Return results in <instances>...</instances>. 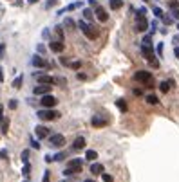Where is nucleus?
Returning a JSON list of instances; mask_svg holds the SVG:
<instances>
[{"label": "nucleus", "mask_w": 179, "mask_h": 182, "mask_svg": "<svg viewBox=\"0 0 179 182\" xmlns=\"http://www.w3.org/2000/svg\"><path fill=\"white\" fill-rule=\"evenodd\" d=\"M78 27H80V31L83 32V35H85L89 40H96V38L100 36L98 27H96V25H92V24H87L85 20H80V22H78Z\"/></svg>", "instance_id": "1"}, {"label": "nucleus", "mask_w": 179, "mask_h": 182, "mask_svg": "<svg viewBox=\"0 0 179 182\" xmlns=\"http://www.w3.org/2000/svg\"><path fill=\"white\" fill-rule=\"evenodd\" d=\"M134 79L136 81H139L143 85H147L152 89V81H154V76H152V72H148V70H137L134 74Z\"/></svg>", "instance_id": "2"}, {"label": "nucleus", "mask_w": 179, "mask_h": 182, "mask_svg": "<svg viewBox=\"0 0 179 182\" xmlns=\"http://www.w3.org/2000/svg\"><path fill=\"white\" fill-rule=\"evenodd\" d=\"M81 168H83V160L81 159H72L71 162H69L67 170H64V175L65 177H71V175H74V173H80Z\"/></svg>", "instance_id": "3"}, {"label": "nucleus", "mask_w": 179, "mask_h": 182, "mask_svg": "<svg viewBox=\"0 0 179 182\" xmlns=\"http://www.w3.org/2000/svg\"><path fill=\"white\" fill-rule=\"evenodd\" d=\"M36 116L42 119V121H54V119L60 117V112L53 110V108H42V110L36 112Z\"/></svg>", "instance_id": "4"}, {"label": "nucleus", "mask_w": 179, "mask_h": 182, "mask_svg": "<svg viewBox=\"0 0 179 182\" xmlns=\"http://www.w3.org/2000/svg\"><path fill=\"white\" fill-rule=\"evenodd\" d=\"M134 29L137 32H145L148 29V22H147V18L143 13H136V25H134Z\"/></svg>", "instance_id": "5"}, {"label": "nucleus", "mask_w": 179, "mask_h": 182, "mask_svg": "<svg viewBox=\"0 0 179 182\" xmlns=\"http://www.w3.org/2000/svg\"><path fill=\"white\" fill-rule=\"evenodd\" d=\"M40 105L44 106V108H54V106L58 105V99L51 96V94H45V96H42V99H40Z\"/></svg>", "instance_id": "6"}, {"label": "nucleus", "mask_w": 179, "mask_h": 182, "mask_svg": "<svg viewBox=\"0 0 179 182\" xmlns=\"http://www.w3.org/2000/svg\"><path fill=\"white\" fill-rule=\"evenodd\" d=\"M65 144V137L61 135V133H56V135H51L49 137V146L53 148H61Z\"/></svg>", "instance_id": "7"}, {"label": "nucleus", "mask_w": 179, "mask_h": 182, "mask_svg": "<svg viewBox=\"0 0 179 182\" xmlns=\"http://www.w3.org/2000/svg\"><path fill=\"white\" fill-rule=\"evenodd\" d=\"M31 65L36 67V69H45V67H49V65H47V62H45V58L42 54H34L31 58Z\"/></svg>", "instance_id": "8"}, {"label": "nucleus", "mask_w": 179, "mask_h": 182, "mask_svg": "<svg viewBox=\"0 0 179 182\" xmlns=\"http://www.w3.org/2000/svg\"><path fill=\"white\" fill-rule=\"evenodd\" d=\"M141 54L145 56L147 62H150V60H154V58H156L154 51H152V45H145V43H141Z\"/></svg>", "instance_id": "9"}, {"label": "nucleus", "mask_w": 179, "mask_h": 182, "mask_svg": "<svg viewBox=\"0 0 179 182\" xmlns=\"http://www.w3.org/2000/svg\"><path fill=\"white\" fill-rule=\"evenodd\" d=\"M51 90H53V87L51 85H44V83H40L38 87H34V94L36 96H45V94H51Z\"/></svg>", "instance_id": "10"}, {"label": "nucleus", "mask_w": 179, "mask_h": 182, "mask_svg": "<svg viewBox=\"0 0 179 182\" xmlns=\"http://www.w3.org/2000/svg\"><path fill=\"white\" fill-rule=\"evenodd\" d=\"M38 79V83H44V85H54V78L51 76H47V74H42V72H36L34 74Z\"/></svg>", "instance_id": "11"}, {"label": "nucleus", "mask_w": 179, "mask_h": 182, "mask_svg": "<svg viewBox=\"0 0 179 182\" xmlns=\"http://www.w3.org/2000/svg\"><path fill=\"white\" fill-rule=\"evenodd\" d=\"M94 15H96V18L100 20V22H107L109 20V13L101 7V5H96V11H94Z\"/></svg>", "instance_id": "12"}, {"label": "nucleus", "mask_w": 179, "mask_h": 182, "mask_svg": "<svg viewBox=\"0 0 179 182\" xmlns=\"http://www.w3.org/2000/svg\"><path fill=\"white\" fill-rule=\"evenodd\" d=\"M91 123H92V126H94V128H101V126H107V124H109V119L101 117V116H94Z\"/></svg>", "instance_id": "13"}, {"label": "nucleus", "mask_w": 179, "mask_h": 182, "mask_svg": "<svg viewBox=\"0 0 179 182\" xmlns=\"http://www.w3.org/2000/svg\"><path fill=\"white\" fill-rule=\"evenodd\" d=\"M34 130H36V137H38V139H45L47 135H49V128L44 126V124H38Z\"/></svg>", "instance_id": "14"}, {"label": "nucleus", "mask_w": 179, "mask_h": 182, "mask_svg": "<svg viewBox=\"0 0 179 182\" xmlns=\"http://www.w3.org/2000/svg\"><path fill=\"white\" fill-rule=\"evenodd\" d=\"M49 49L53 52H61V51L65 49V45H64V42H60V40H54V42L49 43Z\"/></svg>", "instance_id": "15"}, {"label": "nucleus", "mask_w": 179, "mask_h": 182, "mask_svg": "<svg viewBox=\"0 0 179 182\" xmlns=\"http://www.w3.org/2000/svg\"><path fill=\"white\" fill-rule=\"evenodd\" d=\"M103 171H105L103 164H100V162H92V164H91V173H94V175H101Z\"/></svg>", "instance_id": "16"}, {"label": "nucleus", "mask_w": 179, "mask_h": 182, "mask_svg": "<svg viewBox=\"0 0 179 182\" xmlns=\"http://www.w3.org/2000/svg\"><path fill=\"white\" fill-rule=\"evenodd\" d=\"M85 148V139L83 137H76L72 143V150H83Z\"/></svg>", "instance_id": "17"}, {"label": "nucleus", "mask_w": 179, "mask_h": 182, "mask_svg": "<svg viewBox=\"0 0 179 182\" xmlns=\"http://www.w3.org/2000/svg\"><path fill=\"white\" fill-rule=\"evenodd\" d=\"M80 5H81V2H76V4H69L67 7H64V9H60V11H58V15H64V13H67V11H74L76 7H80Z\"/></svg>", "instance_id": "18"}, {"label": "nucleus", "mask_w": 179, "mask_h": 182, "mask_svg": "<svg viewBox=\"0 0 179 182\" xmlns=\"http://www.w3.org/2000/svg\"><path fill=\"white\" fill-rule=\"evenodd\" d=\"M109 5H111V9L118 11V9L123 7V0H109Z\"/></svg>", "instance_id": "19"}, {"label": "nucleus", "mask_w": 179, "mask_h": 182, "mask_svg": "<svg viewBox=\"0 0 179 182\" xmlns=\"http://www.w3.org/2000/svg\"><path fill=\"white\" fill-rule=\"evenodd\" d=\"M85 159H87V160H96V159H98V153H96L94 150H87Z\"/></svg>", "instance_id": "20"}, {"label": "nucleus", "mask_w": 179, "mask_h": 182, "mask_svg": "<svg viewBox=\"0 0 179 182\" xmlns=\"http://www.w3.org/2000/svg\"><path fill=\"white\" fill-rule=\"evenodd\" d=\"M22 83H24L22 76H16L15 79H13V87H15V89H22Z\"/></svg>", "instance_id": "21"}, {"label": "nucleus", "mask_w": 179, "mask_h": 182, "mask_svg": "<svg viewBox=\"0 0 179 182\" xmlns=\"http://www.w3.org/2000/svg\"><path fill=\"white\" fill-rule=\"evenodd\" d=\"M159 90H161L163 94H167V92L170 90V81H161V83H159Z\"/></svg>", "instance_id": "22"}, {"label": "nucleus", "mask_w": 179, "mask_h": 182, "mask_svg": "<svg viewBox=\"0 0 179 182\" xmlns=\"http://www.w3.org/2000/svg\"><path fill=\"white\" fill-rule=\"evenodd\" d=\"M22 175H24V177H29V175H31V164H29V162H24Z\"/></svg>", "instance_id": "23"}, {"label": "nucleus", "mask_w": 179, "mask_h": 182, "mask_svg": "<svg viewBox=\"0 0 179 182\" xmlns=\"http://www.w3.org/2000/svg\"><path fill=\"white\" fill-rule=\"evenodd\" d=\"M116 106H118L121 112H127V103H125V99H118V101H116Z\"/></svg>", "instance_id": "24"}, {"label": "nucleus", "mask_w": 179, "mask_h": 182, "mask_svg": "<svg viewBox=\"0 0 179 182\" xmlns=\"http://www.w3.org/2000/svg\"><path fill=\"white\" fill-rule=\"evenodd\" d=\"M147 103L148 105H157V103H159V99H157L154 94H150V96H147Z\"/></svg>", "instance_id": "25"}, {"label": "nucleus", "mask_w": 179, "mask_h": 182, "mask_svg": "<svg viewBox=\"0 0 179 182\" xmlns=\"http://www.w3.org/2000/svg\"><path fill=\"white\" fill-rule=\"evenodd\" d=\"M8 132H9V121L4 119L2 121V133H4V135H8Z\"/></svg>", "instance_id": "26"}, {"label": "nucleus", "mask_w": 179, "mask_h": 182, "mask_svg": "<svg viewBox=\"0 0 179 182\" xmlns=\"http://www.w3.org/2000/svg\"><path fill=\"white\" fill-rule=\"evenodd\" d=\"M64 25H65V27H74V25H78V24L74 22L72 18H65V20H64Z\"/></svg>", "instance_id": "27"}, {"label": "nucleus", "mask_w": 179, "mask_h": 182, "mask_svg": "<svg viewBox=\"0 0 179 182\" xmlns=\"http://www.w3.org/2000/svg\"><path fill=\"white\" fill-rule=\"evenodd\" d=\"M83 18H85V20H92V18H94V13H92L91 9H83Z\"/></svg>", "instance_id": "28"}, {"label": "nucleus", "mask_w": 179, "mask_h": 182, "mask_svg": "<svg viewBox=\"0 0 179 182\" xmlns=\"http://www.w3.org/2000/svg\"><path fill=\"white\" fill-rule=\"evenodd\" d=\"M168 5H170L172 11H174V9H179V0H168Z\"/></svg>", "instance_id": "29"}, {"label": "nucleus", "mask_w": 179, "mask_h": 182, "mask_svg": "<svg viewBox=\"0 0 179 182\" xmlns=\"http://www.w3.org/2000/svg\"><path fill=\"white\" fill-rule=\"evenodd\" d=\"M56 4H58V0H47L44 7H45V9H51V7H54V5H56Z\"/></svg>", "instance_id": "30"}, {"label": "nucleus", "mask_w": 179, "mask_h": 182, "mask_svg": "<svg viewBox=\"0 0 179 182\" xmlns=\"http://www.w3.org/2000/svg\"><path fill=\"white\" fill-rule=\"evenodd\" d=\"M101 179H103V182H114L112 175H109V173H101Z\"/></svg>", "instance_id": "31"}, {"label": "nucleus", "mask_w": 179, "mask_h": 182, "mask_svg": "<svg viewBox=\"0 0 179 182\" xmlns=\"http://www.w3.org/2000/svg\"><path fill=\"white\" fill-rule=\"evenodd\" d=\"M65 152H60V153H56V155H54V157H53V160H64L65 159Z\"/></svg>", "instance_id": "32"}, {"label": "nucleus", "mask_w": 179, "mask_h": 182, "mask_svg": "<svg viewBox=\"0 0 179 182\" xmlns=\"http://www.w3.org/2000/svg\"><path fill=\"white\" fill-rule=\"evenodd\" d=\"M161 18H163V22H165V24H167V25H170L172 22H174V16H167V15H163Z\"/></svg>", "instance_id": "33"}, {"label": "nucleus", "mask_w": 179, "mask_h": 182, "mask_svg": "<svg viewBox=\"0 0 179 182\" xmlns=\"http://www.w3.org/2000/svg\"><path fill=\"white\" fill-rule=\"evenodd\" d=\"M141 43H145V45H152V35H147L145 38H143V42Z\"/></svg>", "instance_id": "34"}, {"label": "nucleus", "mask_w": 179, "mask_h": 182, "mask_svg": "<svg viewBox=\"0 0 179 182\" xmlns=\"http://www.w3.org/2000/svg\"><path fill=\"white\" fill-rule=\"evenodd\" d=\"M54 31H56V36H58V40H60V42H64V31H61V27H56Z\"/></svg>", "instance_id": "35"}, {"label": "nucleus", "mask_w": 179, "mask_h": 182, "mask_svg": "<svg viewBox=\"0 0 179 182\" xmlns=\"http://www.w3.org/2000/svg\"><path fill=\"white\" fill-rule=\"evenodd\" d=\"M152 13L157 16V18H161L163 16V11H161V7H152Z\"/></svg>", "instance_id": "36"}, {"label": "nucleus", "mask_w": 179, "mask_h": 182, "mask_svg": "<svg viewBox=\"0 0 179 182\" xmlns=\"http://www.w3.org/2000/svg\"><path fill=\"white\" fill-rule=\"evenodd\" d=\"M69 67H71V69H74V70H78L80 67H81V62H71V65H69Z\"/></svg>", "instance_id": "37"}, {"label": "nucleus", "mask_w": 179, "mask_h": 182, "mask_svg": "<svg viewBox=\"0 0 179 182\" xmlns=\"http://www.w3.org/2000/svg\"><path fill=\"white\" fill-rule=\"evenodd\" d=\"M54 83H56V85H64V87L67 85V81H65L64 78H54Z\"/></svg>", "instance_id": "38"}, {"label": "nucleus", "mask_w": 179, "mask_h": 182, "mask_svg": "<svg viewBox=\"0 0 179 182\" xmlns=\"http://www.w3.org/2000/svg\"><path fill=\"white\" fill-rule=\"evenodd\" d=\"M22 160H24V162L29 160V150H24V152H22Z\"/></svg>", "instance_id": "39"}, {"label": "nucleus", "mask_w": 179, "mask_h": 182, "mask_svg": "<svg viewBox=\"0 0 179 182\" xmlns=\"http://www.w3.org/2000/svg\"><path fill=\"white\" fill-rule=\"evenodd\" d=\"M16 106H18V101H16V99H11V101H9V108H11V110H15Z\"/></svg>", "instance_id": "40"}, {"label": "nucleus", "mask_w": 179, "mask_h": 182, "mask_svg": "<svg viewBox=\"0 0 179 182\" xmlns=\"http://www.w3.org/2000/svg\"><path fill=\"white\" fill-rule=\"evenodd\" d=\"M44 182H51V171H44Z\"/></svg>", "instance_id": "41"}, {"label": "nucleus", "mask_w": 179, "mask_h": 182, "mask_svg": "<svg viewBox=\"0 0 179 182\" xmlns=\"http://www.w3.org/2000/svg\"><path fill=\"white\" fill-rule=\"evenodd\" d=\"M4 54H5V43H0V60L4 58Z\"/></svg>", "instance_id": "42"}, {"label": "nucleus", "mask_w": 179, "mask_h": 182, "mask_svg": "<svg viewBox=\"0 0 179 182\" xmlns=\"http://www.w3.org/2000/svg\"><path fill=\"white\" fill-rule=\"evenodd\" d=\"M36 51H38V54H45V47H44L42 43H40V45L36 47Z\"/></svg>", "instance_id": "43"}, {"label": "nucleus", "mask_w": 179, "mask_h": 182, "mask_svg": "<svg viewBox=\"0 0 179 182\" xmlns=\"http://www.w3.org/2000/svg\"><path fill=\"white\" fill-rule=\"evenodd\" d=\"M31 146L34 148V150H40V144H38V141H34V139H31Z\"/></svg>", "instance_id": "44"}, {"label": "nucleus", "mask_w": 179, "mask_h": 182, "mask_svg": "<svg viewBox=\"0 0 179 182\" xmlns=\"http://www.w3.org/2000/svg\"><path fill=\"white\" fill-rule=\"evenodd\" d=\"M0 157L4 160H8V150H0Z\"/></svg>", "instance_id": "45"}, {"label": "nucleus", "mask_w": 179, "mask_h": 182, "mask_svg": "<svg viewBox=\"0 0 179 182\" xmlns=\"http://www.w3.org/2000/svg\"><path fill=\"white\" fill-rule=\"evenodd\" d=\"M157 54H159V58L163 56V43H157Z\"/></svg>", "instance_id": "46"}, {"label": "nucleus", "mask_w": 179, "mask_h": 182, "mask_svg": "<svg viewBox=\"0 0 179 182\" xmlns=\"http://www.w3.org/2000/svg\"><path fill=\"white\" fill-rule=\"evenodd\" d=\"M172 16H174V18H177V20H179V9H174V13H172Z\"/></svg>", "instance_id": "47"}, {"label": "nucleus", "mask_w": 179, "mask_h": 182, "mask_svg": "<svg viewBox=\"0 0 179 182\" xmlns=\"http://www.w3.org/2000/svg\"><path fill=\"white\" fill-rule=\"evenodd\" d=\"M42 36H44V38H49V31H47V29H44V32H42Z\"/></svg>", "instance_id": "48"}, {"label": "nucleus", "mask_w": 179, "mask_h": 182, "mask_svg": "<svg viewBox=\"0 0 179 182\" xmlns=\"http://www.w3.org/2000/svg\"><path fill=\"white\" fill-rule=\"evenodd\" d=\"M78 79H87V76H85V74H81V72H78Z\"/></svg>", "instance_id": "49"}, {"label": "nucleus", "mask_w": 179, "mask_h": 182, "mask_svg": "<svg viewBox=\"0 0 179 182\" xmlns=\"http://www.w3.org/2000/svg\"><path fill=\"white\" fill-rule=\"evenodd\" d=\"M134 94H136V96H141L143 92H141V89H134Z\"/></svg>", "instance_id": "50"}, {"label": "nucleus", "mask_w": 179, "mask_h": 182, "mask_svg": "<svg viewBox=\"0 0 179 182\" xmlns=\"http://www.w3.org/2000/svg\"><path fill=\"white\" fill-rule=\"evenodd\" d=\"M174 54H176V58H179V45H177L176 49H174Z\"/></svg>", "instance_id": "51"}, {"label": "nucleus", "mask_w": 179, "mask_h": 182, "mask_svg": "<svg viewBox=\"0 0 179 182\" xmlns=\"http://www.w3.org/2000/svg\"><path fill=\"white\" fill-rule=\"evenodd\" d=\"M174 43H177V45H179V35H176V36H174Z\"/></svg>", "instance_id": "52"}, {"label": "nucleus", "mask_w": 179, "mask_h": 182, "mask_svg": "<svg viewBox=\"0 0 179 182\" xmlns=\"http://www.w3.org/2000/svg\"><path fill=\"white\" fill-rule=\"evenodd\" d=\"M4 81V72H2V69H0V83Z\"/></svg>", "instance_id": "53"}, {"label": "nucleus", "mask_w": 179, "mask_h": 182, "mask_svg": "<svg viewBox=\"0 0 179 182\" xmlns=\"http://www.w3.org/2000/svg\"><path fill=\"white\" fill-rule=\"evenodd\" d=\"M89 4H91V5H98V2H96V0H89Z\"/></svg>", "instance_id": "54"}, {"label": "nucleus", "mask_w": 179, "mask_h": 182, "mask_svg": "<svg viewBox=\"0 0 179 182\" xmlns=\"http://www.w3.org/2000/svg\"><path fill=\"white\" fill-rule=\"evenodd\" d=\"M4 121V116H2V106H0V123Z\"/></svg>", "instance_id": "55"}, {"label": "nucleus", "mask_w": 179, "mask_h": 182, "mask_svg": "<svg viewBox=\"0 0 179 182\" xmlns=\"http://www.w3.org/2000/svg\"><path fill=\"white\" fill-rule=\"evenodd\" d=\"M36 2H40V0H29V4H36Z\"/></svg>", "instance_id": "56"}, {"label": "nucleus", "mask_w": 179, "mask_h": 182, "mask_svg": "<svg viewBox=\"0 0 179 182\" xmlns=\"http://www.w3.org/2000/svg\"><path fill=\"white\" fill-rule=\"evenodd\" d=\"M83 182H94V180H91V179H89V180H83Z\"/></svg>", "instance_id": "57"}, {"label": "nucleus", "mask_w": 179, "mask_h": 182, "mask_svg": "<svg viewBox=\"0 0 179 182\" xmlns=\"http://www.w3.org/2000/svg\"><path fill=\"white\" fill-rule=\"evenodd\" d=\"M143 2H148V0H143Z\"/></svg>", "instance_id": "58"}, {"label": "nucleus", "mask_w": 179, "mask_h": 182, "mask_svg": "<svg viewBox=\"0 0 179 182\" xmlns=\"http://www.w3.org/2000/svg\"><path fill=\"white\" fill-rule=\"evenodd\" d=\"M177 29H179V24H177Z\"/></svg>", "instance_id": "59"}]
</instances>
